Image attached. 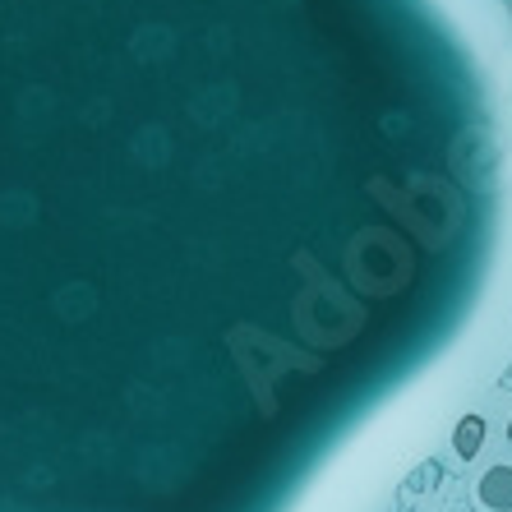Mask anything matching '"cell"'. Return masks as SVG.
I'll return each mask as SVG.
<instances>
[{
  "instance_id": "1",
  "label": "cell",
  "mask_w": 512,
  "mask_h": 512,
  "mask_svg": "<svg viewBox=\"0 0 512 512\" xmlns=\"http://www.w3.org/2000/svg\"><path fill=\"white\" fill-rule=\"evenodd\" d=\"M494 203L429 0H0V512L259 499L453 337Z\"/></svg>"
},
{
  "instance_id": "2",
  "label": "cell",
  "mask_w": 512,
  "mask_h": 512,
  "mask_svg": "<svg viewBox=\"0 0 512 512\" xmlns=\"http://www.w3.org/2000/svg\"><path fill=\"white\" fill-rule=\"evenodd\" d=\"M480 503L489 512H512V466H494L485 480H480Z\"/></svg>"
},
{
  "instance_id": "3",
  "label": "cell",
  "mask_w": 512,
  "mask_h": 512,
  "mask_svg": "<svg viewBox=\"0 0 512 512\" xmlns=\"http://www.w3.org/2000/svg\"><path fill=\"white\" fill-rule=\"evenodd\" d=\"M480 439H485V425L476 416H466L462 429H457V457H476L480 453Z\"/></svg>"
}]
</instances>
